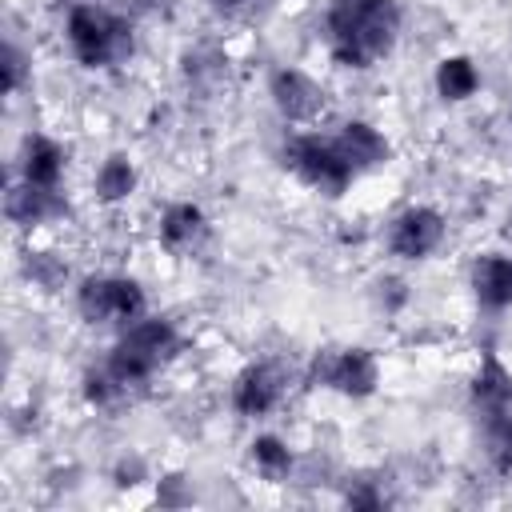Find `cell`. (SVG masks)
<instances>
[{"label": "cell", "instance_id": "6da1fadb", "mask_svg": "<svg viewBox=\"0 0 512 512\" xmlns=\"http://www.w3.org/2000/svg\"><path fill=\"white\" fill-rule=\"evenodd\" d=\"M324 36L332 60L344 68H368L392 52L400 36V4L396 0H328Z\"/></svg>", "mask_w": 512, "mask_h": 512}, {"label": "cell", "instance_id": "7a4b0ae2", "mask_svg": "<svg viewBox=\"0 0 512 512\" xmlns=\"http://www.w3.org/2000/svg\"><path fill=\"white\" fill-rule=\"evenodd\" d=\"M176 352H180V332L172 328V320L140 316L124 328V336L108 352L104 368L112 372V380L120 388H132V384H144L148 376H156Z\"/></svg>", "mask_w": 512, "mask_h": 512}, {"label": "cell", "instance_id": "3957f363", "mask_svg": "<svg viewBox=\"0 0 512 512\" xmlns=\"http://www.w3.org/2000/svg\"><path fill=\"white\" fill-rule=\"evenodd\" d=\"M64 36L84 68H112L132 56V24L96 4H76L68 12Z\"/></svg>", "mask_w": 512, "mask_h": 512}, {"label": "cell", "instance_id": "277c9868", "mask_svg": "<svg viewBox=\"0 0 512 512\" xmlns=\"http://www.w3.org/2000/svg\"><path fill=\"white\" fill-rule=\"evenodd\" d=\"M284 164H288L308 188H316V192H324V196H340V192L352 184V176H356V168L340 156L336 140H332V136H316V132L292 136V140L284 144Z\"/></svg>", "mask_w": 512, "mask_h": 512}, {"label": "cell", "instance_id": "5b68a950", "mask_svg": "<svg viewBox=\"0 0 512 512\" xmlns=\"http://www.w3.org/2000/svg\"><path fill=\"white\" fill-rule=\"evenodd\" d=\"M308 384L316 388H332L340 396H372L380 384V364L368 348H324L312 368H308Z\"/></svg>", "mask_w": 512, "mask_h": 512}, {"label": "cell", "instance_id": "8992f818", "mask_svg": "<svg viewBox=\"0 0 512 512\" xmlns=\"http://www.w3.org/2000/svg\"><path fill=\"white\" fill-rule=\"evenodd\" d=\"M76 308L88 324H132L144 316V292L128 276H88L76 292Z\"/></svg>", "mask_w": 512, "mask_h": 512}, {"label": "cell", "instance_id": "52a82bcc", "mask_svg": "<svg viewBox=\"0 0 512 512\" xmlns=\"http://www.w3.org/2000/svg\"><path fill=\"white\" fill-rule=\"evenodd\" d=\"M444 240V216L428 204L404 208L392 224H388V252L400 260H424L428 252H436Z\"/></svg>", "mask_w": 512, "mask_h": 512}, {"label": "cell", "instance_id": "ba28073f", "mask_svg": "<svg viewBox=\"0 0 512 512\" xmlns=\"http://www.w3.org/2000/svg\"><path fill=\"white\" fill-rule=\"evenodd\" d=\"M268 92H272L276 112H280L284 120H292V124H312V120L324 112V104H328L324 84L312 80V76L300 72V68H276Z\"/></svg>", "mask_w": 512, "mask_h": 512}, {"label": "cell", "instance_id": "9c48e42d", "mask_svg": "<svg viewBox=\"0 0 512 512\" xmlns=\"http://www.w3.org/2000/svg\"><path fill=\"white\" fill-rule=\"evenodd\" d=\"M284 396V372L276 364H252L232 384V404L240 416H264Z\"/></svg>", "mask_w": 512, "mask_h": 512}, {"label": "cell", "instance_id": "30bf717a", "mask_svg": "<svg viewBox=\"0 0 512 512\" xmlns=\"http://www.w3.org/2000/svg\"><path fill=\"white\" fill-rule=\"evenodd\" d=\"M204 236H208V216H204L196 204L180 200V204H168V208L160 212V244H164L172 256L196 252V248L204 244Z\"/></svg>", "mask_w": 512, "mask_h": 512}, {"label": "cell", "instance_id": "8fae6325", "mask_svg": "<svg viewBox=\"0 0 512 512\" xmlns=\"http://www.w3.org/2000/svg\"><path fill=\"white\" fill-rule=\"evenodd\" d=\"M332 140H336L340 156H344L356 172H364V168H380V164L392 156V144L384 140V132H376V128L364 124V120H348V124H340V132H336Z\"/></svg>", "mask_w": 512, "mask_h": 512}, {"label": "cell", "instance_id": "7c38bea8", "mask_svg": "<svg viewBox=\"0 0 512 512\" xmlns=\"http://www.w3.org/2000/svg\"><path fill=\"white\" fill-rule=\"evenodd\" d=\"M4 212H8V220L32 228V224H44V220L60 216V212H64V200H60V188H44V184H28V180H20V184L8 188V196H4Z\"/></svg>", "mask_w": 512, "mask_h": 512}, {"label": "cell", "instance_id": "4fadbf2b", "mask_svg": "<svg viewBox=\"0 0 512 512\" xmlns=\"http://www.w3.org/2000/svg\"><path fill=\"white\" fill-rule=\"evenodd\" d=\"M472 292L488 308H512V256L484 252L472 264Z\"/></svg>", "mask_w": 512, "mask_h": 512}, {"label": "cell", "instance_id": "5bb4252c", "mask_svg": "<svg viewBox=\"0 0 512 512\" xmlns=\"http://www.w3.org/2000/svg\"><path fill=\"white\" fill-rule=\"evenodd\" d=\"M64 176V148L52 136H28L24 152H20V180L28 184H44V188H60Z\"/></svg>", "mask_w": 512, "mask_h": 512}, {"label": "cell", "instance_id": "9a60e30c", "mask_svg": "<svg viewBox=\"0 0 512 512\" xmlns=\"http://www.w3.org/2000/svg\"><path fill=\"white\" fill-rule=\"evenodd\" d=\"M472 400H476V408H480V416L484 412H504V408H512V372L500 364V356H484L480 360V372H476V380H472Z\"/></svg>", "mask_w": 512, "mask_h": 512}, {"label": "cell", "instance_id": "2e32d148", "mask_svg": "<svg viewBox=\"0 0 512 512\" xmlns=\"http://www.w3.org/2000/svg\"><path fill=\"white\" fill-rule=\"evenodd\" d=\"M132 188H136V164L128 156H108L92 180V192L100 204H120L132 196Z\"/></svg>", "mask_w": 512, "mask_h": 512}, {"label": "cell", "instance_id": "e0dca14e", "mask_svg": "<svg viewBox=\"0 0 512 512\" xmlns=\"http://www.w3.org/2000/svg\"><path fill=\"white\" fill-rule=\"evenodd\" d=\"M480 88V72L468 56H444L436 64V92L444 100H468Z\"/></svg>", "mask_w": 512, "mask_h": 512}, {"label": "cell", "instance_id": "ac0fdd59", "mask_svg": "<svg viewBox=\"0 0 512 512\" xmlns=\"http://www.w3.org/2000/svg\"><path fill=\"white\" fill-rule=\"evenodd\" d=\"M484 448L496 472H512V408L484 412Z\"/></svg>", "mask_w": 512, "mask_h": 512}, {"label": "cell", "instance_id": "d6986e66", "mask_svg": "<svg viewBox=\"0 0 512 512\" xmlns=\"http://www.w3.org/2000/svg\"><path fill=\"white\" fill-rule=\"evenodd\" d=\"M252 464L268 476V480H280L288 468H292V452L280 436H256L252 440Z\"/></svg>", "mask_w": 512, "mask_h": 512}, {"label": "cell", "instance_id": "ffe728a7", "mask_svg": "<svg viewBox=\"0 0 512 512\" xmlns=\"http://www.w3.org/2000/svg\"><path fill=\"white\" fill-rule=\"evenodd\" d=\"M64 272H68L64 264H52V268H48V256H44V252L28 260V276H32L36 284H44V288H52V284H60V280H64Z\"/></svg>", "mask_w": 512, "mask_h": 512}, {"label": "cell", "instance_id": "44dd1931", "mask_svg": "<svg viewBox=\"0 0 512 512\" xmlns=\"http://www.w3.org/2000/svg\"><path fill=\"white\" fill-rule=\"evenodd\" d=\"M20 80H24V56H20L16 44H8V48H4V88L16 92Z\"/></svg>", "mask_w": 512, "mask_h": 512}, {"label": "cell", "instance_id": "7402d4cb", "mask_svg": "<svg viewBox=\"0 0 512 512\" xmlns=\"http://www.w3.org/2000/svg\"><path fill=\"white\" fill-rule=\"evenodd\" d=\"M248 0H212V8H220V12H236V8H244Z\"/></svg>", "mask_w": 512, "mask_h": 512}]
</instances>
